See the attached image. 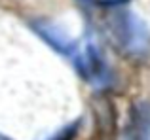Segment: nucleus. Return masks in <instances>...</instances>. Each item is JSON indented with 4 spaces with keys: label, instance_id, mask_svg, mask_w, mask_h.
<instances>
[{
    "label": "nucleus",
    "instance_id": "1",
    "mask_svg": "<svg viewBox=\"0 0 150 140\" xmlns=\"http://www.w3.org/2000/svg\"><path fill=\"white\" fill-rule=\"evenodd\" d=\"M114 44L131 57H144L150 51V30L133 11L114 10L106 19Z\"/></svg>",
    "mask_w": 150,
    "mask_h": 140
},
{
    "label": "nucleus",
    "instance_id": "2",
    "mask_svg": "<svg viewBox=\"0 0 150 140\" xmlns=\"http://www.w3.org/2000/svg\"><path fill=\"white\" fill-rule=\"evenodd\" d=\"M72 63L76 66L78 74L86 81H89L93 87L105 89L112 83V70H110L108 63L105 61L103 53L93 42H88L82 51L78 49L76 55L72 57Z\"/></svg>",
    "mask_w": 150,
    "mask_h": 140
},
{
    "label": "nucleus",
    "instance_id": "3",
    "mask_svg": "<svg viewBox=\"0 0 150 140\" xmlns=\"http://www.w3.org/2000/svg\"><path fill=\"white\" fill-rule=\"evenodd\" d=\"M29 27L40 40L46 42V46H50L53 51H57L63 57H70L72 59L78 51V44L74 40H70L55 23L48 21V19H30Z\"/></svg>",
    "mask_w": 150,
    "mask_h": 140
},
{
    "label": "nucleus",
    "instance_id": "4",
    "mask_svg": "<svg viewBox=\"0 0 150 140\" xmlns=\"http://www.w3.org/2000/svg\"><path fill=\"white\" fill-rule=\"evenodd\" d=\"M124 140H150V102H135L129 106L125 125L122 131Z\"/></svg>",
    "mask_w": 150,
    "mask_h": 140
},
{
    "label": "nucleus",
    "instance_id": "5",
    "mask_svg": "<svg viewBox=\"0 0 150 140\" xmlns=\"http://www.w3.org/2000/svg\"><path fill=\"white\" fill-rule=\"evenodd\" d=\"M78 125H80V121H74V123H70V125H67L65 129H61L59 133H55L53 136H50L48 140H72L74 136H76Z\"/></svg>",
    "mask_w": 150,
    "mask_h": 140
},
{
    "label": "nucleus",
    "instance_id": "6",
    "mask_svg": "<svg viewBox=\"0 0 150 140\" xmlns=\"http://www.w3.org/2000/svg\"><path fill=\"white\" fill-rule=\"evenodd\" d=\"M120 2H125V0H101V4H106V6H118Z\"/></svg>",
    "mask_w": 150,
    "mask_h": 140
},
{
    "label": "nucleus",
    "instance_id": "7",
    "mask_svg": "<svg viewBox=\"0 0 150 140\" xmlns=\"http://www.w3.org/2000/svg\"><path fill=\"white\" fill-rule=\"evenodd\" d=\"M0 140H10V138H6L4 134H0Z\"/></svg>",
    "mask_w": 150,
    "mask_h": 140
}]
</instances>
